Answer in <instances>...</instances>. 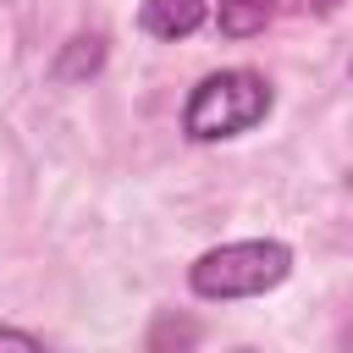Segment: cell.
Here are the masks:
<instances>
[{
  "label": "cell",
  "mask_w": 353,
  "mask_h": 353,
  "mask_svg": "<svg viewBox=\"0 0 353 353\" xmlns=\"http://www.w3.org/2000/svg\"><path fill=\"white\" fill-rule=\"evenodd\" d=\"M265 116H270V83L254 66H226V72H210L188 94L182 132L193 143H221V138H237V132L259 127Z\"/></svg>",
  "instance_id": "1"
},
{
  "label": "cell",
  "mask_w": 353,
  "mask_h": 353,
  "mask_svg": "<svg viewBox=\"0 0 353 353\" xmlns=\"http://www.w3.org/2000/svg\"><path fill=\"white\" fill-rule=\"evenodd\" d=\"M292 270V248L276 237H243V243H221L210 254H199L188 265V287L210 303L226 298H259L270 287H281Z\"/></svg>",
  "instance_id": "2"
},
{
  "label": "cell",
  "mask_w": 353,
  "mask_h": 353,
  "mask_svg": "<svg viewBox=\"0 0 353 353\" xmlns=\"http://www.w3.org/2000/svg\"><path fill=\"white\" fill-rule=\"evenodd\" d=\"M210 22V6L204 0H143L138 6V28L149 39H188Z\"/></svg>",
  "instance_id": "3"
},
{
  "label": "cell",
  "mask_w": 353,
  "mask_h": 353,
  "mask_svg": "<svg viewBox=\"0 0 353 353\" xmlns=\"http://www.w3.org/2000/svg\"><path fill=\"white\" fill-rule=\"evenodd\" d=\"M303 11L309 0H221L215 6V28H221V39H254V33H265V22H276V11Z\"/></svg>",
  "instance_id": "4"
},
{
  "label": "cell",
  "mask_w": 353,
  "mask_h": 353,
  "mask_svg": "<svg viewBox=\"0 0 353 353\" xmlns=\"http://www.w3.org/2000/svg\"><path fill=\"white\" fill-rule=\"evenodd\" d=\"M105 66V39L99 33H77V39H66V50L55 55V83H77V77H94Z\"/></svg>",
  "instance_id": "5"
},
{
  "label": "cell",
  "mask_w": 353,
  "mask_h": 353,
  "mask_svg": "<svg viewBox=\"0 0 353 353\" xmlns=\"http://www.w3.org/2000/svg\"><path fill=\"white\" fill-rule=\"evenodd\" d=\"M0 347H22V353H44V336H33V331H17V325H0Z\"/></svg>",
  "instance_id": "6"
}]
</instances>
